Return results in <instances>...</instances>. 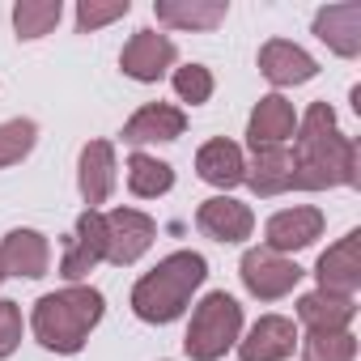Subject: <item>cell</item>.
Returning <instances> with one entry per match:
<instances>
[{
  "instance_id": "obj_1",
  "label": "cell",
  "mask_w": 361,
  "mask_h": 361,
  "mask_svg": "<svg viewBox=\"0 0 361 361\" xmlns=\"http://www.w3.org/2000/svg\"><path fill=\"white\" fill-rule=\"evenodd\" d=\"M344 183H357V145L340 136L336 111L327 102H314L298 123L293 188L319 192V188H344Z\"/></svg>"
},
{
  "instance_id": "obj_2",
  "label": "cell",
  "mask_w": 361,
  "mask_h": 361,
  "mask_svg": "<svg viewBox=\"0 0 361 361\" xmlns=\"http://www.w3.org/2000/svg\"><path fill=\"white\" fill-rule=\"evenodd\" d=\"M209 276V264L204 255L196 251H174L166 255L153 272H145L132 289V310L145 319V323H170L188 310L192 293L204 285Z\"/></svg>"
},
{
  "instance_id": "obj_3",
  "label": "cell",
  "mask_w": 361,
  "mask_h": 361,
  "mask_svg": "<svg viewBox=\"0 0 361 361\" xmlns=\"http://www.w3.org/2000/svg\"><path fill=\"white\" fill-rule=\"evenodd\" d=\"M98 319H102V293L90 285H73V289L47 293L35 306V336L51 353H77L98 327Z\"/></svg>"
},
{
  "instance_id": "obj_4",
  "label": "cell",
  "mask_w": 361,
  "mask_h": 361,
  "mask_svg": "<svg viewBox=\"0 0 361 361\" xmlns=\"http://www.w3.org/2000/svg\"><path fill=\"white\" fill-rule=\"evenodd\" d=\"M243 331V306L230 293H209L188 327V357L192 361H217Z\"/></svg>"
},
{
  "instance_id": "obj_5",
  "label": "cell",
  "mask_w": 361,
  "mask_h": 361,
  "mask_svg": "<svg viewBox=\"0 0 361 361\" xmlns=\"http://www.w3.org/2000/svg\"><path fill=\"white\" fill-rule=\"evenodd\" d=\"M298 281H302V268H298L293 259H285V255L268 251V247H259V251H247V255H243V285H247L255 298H264V302L285 298Z\"/></svg>"
},
{
  "instance_id": "obj_6",
  "label": "cell",
  "mask_w": 361,
  "mask_h": 361,
  "mask_svg": "<svg viewBox=\"0 0 361 361\" xmlns=\"http://www.w3.org/2000/svg\"><path fill=\"white\" fill-rule=\"evenodd\" d=\"M106 221V259L111 264H136L145 251H149V243H153V234H157V226H153V217H145V213H136V209H115L111 217H102Z\"/></svg>"
},
{
  "instance_id": "obj_7",
  "label": "cell",
  "mask_w": 361,
  "mask_h": 361,
  "mask_svg": "<svg viewBox=\"0 0 361 361\" xmlns=\"http://www.w3.org/2000/svg\"><path fill=\"white\" fill-rule=\"evenodd\" d=\"M106 259V221H102V213H81L77 217V234H73V243H68V251H64V259H60V276H68V281H81L90 268H98Z\"/></svg>"
},
{
  "instance_id": "obj_8",
  "label": "cell",
  "mask_w": 361,
  "mask_h": 361,
  "mask_svg": "<svg viewBox=\"0 0 361 361\" xmlns=\"http://www.w3.org/2000/svg\"><path fill=\"white\" fill-rule=\"evenodd\" d=\"M170 64H174V43L157 30H136L119 56V68L132 81H157Z\"/></svg>"
},
{
  "instance_id": "obj_9",
  "label": "cell",
  "mask_w": 361,
  "mask_h": 361,
  "mask_svg": "<svg viewBox=\"0 0 361 361\" xmlns=\"http://www.w3.org/2000/svg\"><path fill=\"white\" fill-rule=\"evenodd\" d=\"M314 276H319V289H327V293H348V298H353V289L361 285V230H353V234H344L336 247H327Z\"/></svg>"
},
{
  "instance_id": "obj_10",
  "label": "cell",
  "mask_w": 361,
  "mask_h": 361,
  "mask_svg": "<svg viewBox=\"0 0 361 361\" xmlns=\"http://www.w3.org/2000/svg\"><path fill=\"white\" fill-rule=\"evenodd\" d=\"M196 226H200L209 238H217V243H243V238H251L255 217H251L247 204H238V200H230V196H213V200L200 204Z\"/></svg>"
},
{
  "instance_id": "obj_11",
  "label": "cell",
  "mask_w": 361,
  "mask_h": 361,
  "mask_svg": "<svg viewBox=\"0 0 361 361\" xmlns=\"http://www.w3.org/2000/svg\"><path fill=\"white\" fill-rule=\"evenodd\" d=\"M293 344H298L293 323L281 319V314H264L251 327V336L238 344V353H243V361H285L293 353Z\"/></svg>"
},
{
  "instance_id": "obj_12",
  "label": "cell",
  "mask_w": 361,
  "mask_h": 361,
  "mask_svg": "<svg viewBox=\"0 0 361 361\" xmlns=\"http://www.w3.org/2000/svg\"><path fill=\"white\" fill-rule=\"evenodd\" d=\"M188 128V115L178 106H166V102H149L140 106L128 123H123V140L128 145H149V140H174L183 136Z\"/></svg>"
},
{
  "instance_id": "obj_13",
  "label": "cell",
  "mask_w": 361,
  "mask_h": 361,
  "mask_svg": "<svg viewBox=\"0 0 361 361\" xmlns=\"http://www.w3.org/2000/svg\"><path fill=\"white\" fill-rule=\"evenodd\" d=\"M259 73H264L272 85H302V81H310V77L319 73V64H314L302 47H293V43H285V39H272V43H264V51H259Z\"/></svg>"
},
{
  "instance_id": "obj_14",
  "label": "cell",
  "mask_w": 361,
  "mask_h": 361,
  "mask_svg": "<svg viewBox=\"0 0 361 361\" xmlns=\"http://www.w3.org/2000/svg\"><path fill=\"white\" fill-rule=\"evenodd\" d=\"M323 234V213L319 209H285L268 221V251H302Z\"/></svg>"
},
{
  "instance_id": "obj_15",
  "label": "cell",
  "mask_w": 361,
  "mask_h": 361,
  "mask_svg": "<svg viewBox=\"0 0 361 361\" xmlns=\"http://www.w3.org/2000/svg\"><path fill=\"white\" fill-rule=\"evenodd\" d=\"M0 264H5V276L13 272V276H43L47 272V264H51V247H47V238L43 234H35V230H13L5 243H0Z\"/></svg>"
},
{
  "instance_id": "obj_16",
  "label": "cell",
  "mask_w": 361,
  "mask_h": 361,
  "mask_svg": "<svg viewBox=\"0 0 361 361\" xmlns=\"http://www.w3.org/2000/svg\"><path fill=\"white\" fill-rule=\"evenodd\" d=\"M77 183H81L85 204H106V196L115 192V149H111V140H90L81 149Z\"/></svg>"
},
{
  "instance_id": "obj_17",
  "label": "cell",
  "mask_w": 361,
  "mask_h": 361,
  "mask_svg": "<svg viewBox=\"0 0 361 361\" xmlns=\"http://www.w3.org/2000/svg\"><path fill=\"white\" fill-rule=\"evenodd\" d=\"M314 35L336 51V56H357L361 51V5H327L314 18Z\"/></svg>"
},
{
  "instance_id": "obj_18",
  "label": "cell",
  "mask_w": 361,
  "mask_h": 361,
  "mask_svg": "<svg viewBox=\"0 0 361 361\" xmlns=\"http://www.w3.org/2000/svg\"><path fill=\"white\" fill-rule=\"evenodd\" d=\"M293 128H298L293 106H289L281 94H268V98H259V102H255L247 136H251V145H255V149H268V145H285V140L293 136Z\"/></svg>"
},
{
  "instance_id": "obj_19",
  "label": "cell",
  "mask_w": 361,
  "mask_h": 361,
  "mask_svg": "<svg viewBox=\"0 0 361 361\" xmlns=\"http://www.w3.org/2000/svg\"><path fill=\"white\" fill-rule=\"evenodd\" d=\"M357 306L348 293H327V289H314L298 302V319L310 327V331H344L353 323Z\"/></svg>"
},
{
  "instance_id": "obj_20",
  "label": "cell",
  "mask_w": 361,
  "mask_h": 361,
  "mask_svg": "<svg viewBox=\"0 0 361 361\" xmlns=\"http://www.w3.org/2000/svg\"><path fill=\"white\" fill-rule=\"evenodd\" d=\"M153 13L174 30H213L226 22V0H157Z\"/></svg>"
},
{
  "instance_id": "obj_21",
  "label": "cell",
  "mask_w": 361,
  "mask_h": 361,
  "mask_svg": "<svg viewBox=\"0 0 361 361\" xmlns=\"http://www.w3.org/2000/svg\"><path fill=\"white\" fill-rule=\"evenodd\" d=\"M247 183L259 192V196H281L293 188V153L285 145H268V149H255V161L247 166Z\"/></svg>"
},
{
  "instance_id": "obj_22",
  "label": "cell",
  "mask_w": 361,
  "mask_h": 361,
  "mask_svg": "<svg viewBox=\"0 0 361 361\" xmlns=\"http://www.w3.org/2000/svg\"><path fill=\"white\" fill-rule=\"evenodd\" d=\"M196 170L213 188H238L247 178V161H243V149L234 140H209L196 157Z\"/></svg>"
},
{
  "instance_id": "obj_23",
  "label": "cell",
  "mask_w": 361,
  "mask_h": 361,
  "mask_svg": "<svg viewBox=\"0 0 361 361\" xmlns=\"http://www.w3.org/2000/svg\"><path fill=\"white\" fill-rule=\"evenodd\" d=\"M128 188H132V196H166L174 188V170L166 161L149 157V153H132V161H128Z\"/></svg>"
},
{
  "instance_id": "obj_24",
  "label": "cell",
  "mask_w": 361,
  "mask_h": 361,
  "mask_svg": "<svg viewBox=\"0 0 361 361\" xmlns=\"http://www.w3.org/2000/svg\"><path fill=\"white\" fill-rule=\"evenodd\" d=\"M60 0H22L13 9V26H18V39H43L56 22H60Z\"/></svg>"
},
{
  "instance_id": "obj_25",
  "label": "cell",
  "mask_w": 361,
  "mask_h": 361,
  "mask_svg": "<svg viewBox=\"0 0 361 361\" xmlns=\"http://www.w3.org/2000/svg\"><path fill=\"white\" fill-rule=\"evenodd\" d=\"M357 340L348 331H310L302 340V361H353Z\"/></svg>"
},
{
  "instance_id": "obj_26",
  "label": "cell",
  "mask_w": 361,
  "mask_h": 361,
  "mask_svg": "<svg viewBox=\"0 0 361 361\" xmlns=\"http://www.w3.org/2000/svg\"><path fill=\"white\" fill-rule=\"evenodd\" d=\"M39 140V128L30 119H9V123H0V170L22 161Z\"/></svg>"
},
{
  "instance_id": "obj_27",
  "label": "cell",
  "mask_w": 361,
  "mask_h": 361,
  "mask_svg": "<svg viewBox=\"0 0 361 361\" xmlns=\"http://www.w3.org/2000/svg\"><path fill=\"white\" fill-rule=\"evenodd\" d=\"M174 94L183 98V102H209L213 94V73L204 64H188V68H174Z\"/></svg>"
},
{
  "instance_id": "obj_28",
  "label": "cell",
  "mask_w": 361,
  "mask_h": 361,
  "mask_svg": "<svg viewBox=\"0 0 361 361\" xmlns=\"http://www.w3.org/2000/svg\"><path fill=\"white\" fill-rule=\"evenodd\" d=\"M128 9H132L128 0H106V5H102V0H81V5H77V26L81 30H98V26L115 22V18H123Z\"/></svg>"
},
{
  "instance_id": "obj_29",
  "label": "cell",
  "mask_w": 361,
  "mask_h": 361,
  "mask_svg": "<svg viewBox=\"0 0 361 361\" xmlns=\"http://www.w3.org/2000/svg\"><path fill=\"white\" fill-rule=\"evenodd\" d=\"M22 340V310L18 302H0V357H9Z\"/></svg>"
},
{
  "instance_id": "obj_30",
  "label": "cell",
  "mask_w": 361,
  "mask_h": 361,
  "mask_svg": "<svg viewBox=\"0 0 361 361\" xmlns=\"http://www.w3.org/2000/svg\"><path fill=\"white\" fill-rule=\"evenodd\" d=\"M0 281H5V264H0Z\"/></svg>"
}]
</instances>
